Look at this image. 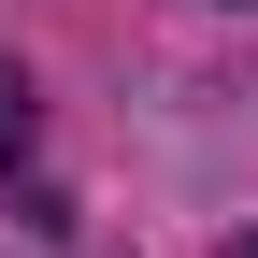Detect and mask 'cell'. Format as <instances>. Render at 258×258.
Returning a JSON list of instances; mask_svg holds the SVG:
<instances>
[{"label":"cell","instance_id":"cell-1","mask_svg":"<svg viewBox=\"0 0 258 258\" xmlns=\"http://www.w3.org/2000/svg\"><path fill=\"white\" fill-rule=\"evenodd\" d=\"M29 129H43V115H29V72H0V172L29 158Z\"/></svg>","mask_w":258,"mask_h":258}]
</instances>
